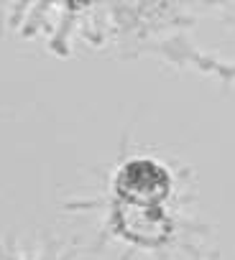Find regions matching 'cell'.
<instances>
[{
    "label": "cell",
    "mask_w": 235,
    "mask_h": 260,
    "mask_svg": "<svg viewBox=\"0 0 235 260\" xmlns=\"http://www.w3.org/2000/svg\"><path fill=\"white\" fill-rule=\"evenodd\" d=\"M210 69H215L217 74H222L225 79H235V67H225V64H210Z\"/></svg>",
    "instance_id": "2"
},
{
    "label": "cell",
    "mask_w": 235,
    "mask_h": 260,
    "mask_svg": "<svg viewBox=\"0 0 235 260\" xmlns=\"http://www.w3.org/2000/svg\"><path fill=\"white\" fill-rule=\"evenodd\" d=\"M115 197L123 209L164 212L171 197V174L154 158H133L115 174Z\"/></svg>",
    "instance_id": "1"
}]
</instances>
